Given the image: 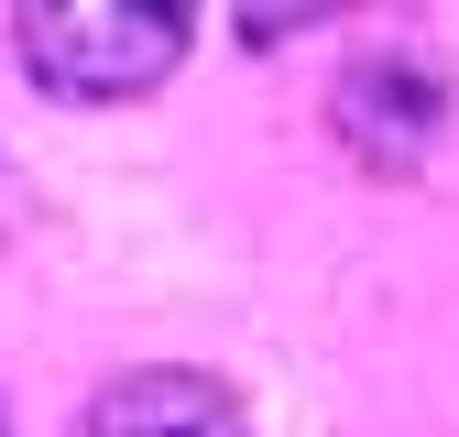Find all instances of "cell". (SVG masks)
Segmentation results:
<instances>
[{
    "instance_id": "cell-1",
    "label": "cell",
    "mask_w": 459,
    "mask_h": 437,
    "mask_svg": "<svg viewBox=\"0 0 459 437\" xmlns=\"http://www.w3.org/2000/svg\"><path fill=\"white\" fill-rule=\"evenodd\" d=\"M208 0H12V44L55 99H143L176 77Z\"/></svg>"
},
{
    "instance_id": "cell-2",
    "label": "cell",
    "mask_w": 459,
    "mask_h": 437,
    "mask_svg": "<svg viewBox=\"0 0 459 437\" xmlns=\"http://www.w3.org/2000/svg\"><path fill=\"white\" fill-rule=\"evenodd\" d=\"M66 437H252V426L230 405V382H208V372H121L88 394V416Z\"/></svg>"
},
{
    "instance_id": "cell-3",
    "label": "cell",
    "mask_w": 459,
    "mask_h": 437,
    "mask_svg": "<svg viewBox=\"0 0 459 437\" xmlns=\"http://www.w3.org/2000/svg\"><path fill=\"white\" fill-rule=\"evenodd\" d=\"M328 12H351V0H241V44H284V33H307V22H328Z\"/></svg>"
}]
</instances>
